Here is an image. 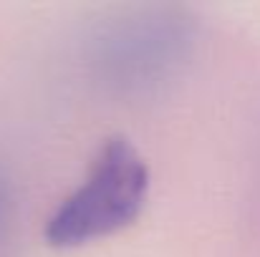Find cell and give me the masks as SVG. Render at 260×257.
<instances>
[{"label": "cell", "instance_id": "1", "mask_svg": "<svg viewBox=\"0 0 260 257\" xmlns=\"http://www.w3.org/2000/svg\"><path fill=\"white\" fill-rule=\"evenodd\" d=\"M149 167L132 141L109 139L86 181L69 194L46 225V242L58 250L81 247L129 227L147 199Z\"/></svg>", "mask_w": 260, "mask_h": 257}, {"label": "cell", "instance_id": "2", "mask_svg": "<svg viewBox=\"0 0 260 257\" xmlns=\"http://www.w3.org/2000/svg\"><path fill=\"white\" fill-rule=\"evenodd\" d=\"M187 46L189 30L182 18L142 15L116 25L99 41L96 63L109 84L142 88L167 76Z\"/></svg>", "mask_w": 260, "mask_h": 257}, {"label": "cell", "instance_id": "3", "mask_svg": "<svg viewBox=\"0 0 260 257\" xmlns=\"http://www.w3.org/2000/svg\"><path fill=\"white\" fill-rule=\"evenodd\" d=\"M5 202H8V194H5V184H0V222H3V212H5Z\"/></svg>", "mask_w": 260, "mask_h": 257}]
</instances>
